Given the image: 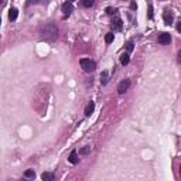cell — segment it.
<instances>
[{
    "label": "cell",
    "instance_id": "obj_1",
    "mask_svg": "<svg viewBox=\"0 0 181 181\" xmlns=\"http://www.w3.org/2000/svg\"><path fill=\"white\" fill-rule=\"evenodd\" d=\"M58 37V29L54 23H47L44 26H41L40 29V38L42 41H48V42H52L55 41Z\"/></svg>",
    "mask_w": 181,
    "mask_h": 181
},
{
    "label": "cell",
    "instance_id": "obj_2",
    "mask_svg": "<svg viewBox=\"0 0 181 181\" xmlns=\"http://www.w3.org/2000/svg\"><path fill=\"white\" fill-rule=\"evenodd\" d=\"M79 64H81V67H82V70L85 72H93L96 70V64L93 61H91L89 58H82L79 61Z\"/></svg>",
    "mask_w": 181,
    "mask_h": 181
},
{
    "label": "cell",
    "instance_id": "obj_3",
    "mask_svg": "<svg viewBox=\"0 0 181 181\" xmlns=\"http://www.w3.org/2000/svg\"><path fill=\"white\" fill-rule=\"evenodd\" d=\"M129 86H130V81H129V79H125V81H122V82L117 85V92L122 95V93H125V92L129 89Z\"/></svg>",
    "mask_w": 181,
    "mask_h": 181
},
{
    "label": "cell",
    "instance_id": "obj_4",
    "mask_svg": "<svg viewBox=\"0 0 181 181\" xmlns=\"http://www.w3.org/2000/svg\"><path fill=\"white\" fill-rule=\"evenodd\" d=\"M74 10V6L71 1H65L64 4H62V11H64V17H68L71 13H72Z\"/></svg>",
    "mask_w": 181,
    "mask_h": 181
},
{
    "label": "cell",
    "instance_id": "obj_5",
    "mask_svg": "<svg viewBox=\"0 0 181 181\" xmlns=\"http://www.w3.org/2000/svg\"><path fill=\"white\" fill-rule=\"evenodd\" d=\"M170 41H171L170 33H161V34L158 36V42H160V44H170Z\"/></svg>",
    "mask_w": 181,
    "mask_h": 181
},
{
    "label": "cell",
    "instance_id": "obj_6",
    "mask_svg": "<svg viewBox=\"0 0 181 181\" xmlns=\"http://www.w3.org/2000/svg\"><path fill=\"white\" fill-rule=\"evenodd\" d=\"M163 20L166 21V24H171L173 23V20H174V14L171 13V11H164L163 13Z\"/></svg>",
    "mask_w": 181,
    "mask_h": 181
},
{
    "label": "cell",
    "instance_id": "obj_7",
    "mask_svg": "<svg viewBox=\"0 0 181 181\" xmlns=\"http://www.w3.org/2000/svg\"><path fill=\"white\" fill-rule=\"evenodd\" d=\"M122 26H123V23H122L120 19H115V20H112V30H113V31H119V30H122Z\"/></svg>",
    "mask_w": 181,
    "mask_h": 181
},
{
    "label": "cell",
    "instance_id": "obj_8",
    "mask_svg": "<svg viewBox=\"0 0 181 181\" xmlns=\"http://www.w3.org/2000/svg\"><path fill=\"white\" fill-rule=\"evenodd\" d=\"M17 16H19V10H17L16 7H11V9L9 10V19H10L11 21H14V20L17 19Z\"/></svg>",
    "mask_w": 181,
    "mask_h": 181
},
{
    "label": "cell",
    "instance_id": "obj_9",
    "mask_svg": "<svg viewBox=\"0 0 181 181\" xmlns=\"http://www.w3.org/2000/svg\"><path fill=\"white\" fill-rule=\"evenodd\" d=\"M93 110H95V103L93 102H89L86 105V108H85V116H91L93 113Z\"/></svg>",
    "mask_w": 181,
    "mask_h": 181
},
{
    "label": "cell",
    "instance_id": "obj_10",
    "mask_svg": "<svg viewBox=\"0 0 181 181\" xmlns=\"http://www.w3.org/2000/svg\"><path fill=\"white\" fill-rule=\"evenodd\" d=\"M108 81H109V74H108V71H103V72L101 74V84L102 85H106Z\"/></svg>",
    "mask_w": 181,
    "mask_h": 181
},
{
    "label": "cell",
    "instance_id": "obj_11",
    "mask_svg": "<svg viewBox=\"0 0 181 181\" xmlns=\"http://www.w3.org/2000/svg\"><path fill=\"white\" fill-rule=\"evenodd\" d=\"M129 61H130L129 54H122V55H120V64H122V65H127Z\"/></svg>",
    "mask_w": 181,
    "mask_h": 181
},
{
    "label": "cell",
    "instance_id": "obj_12",
    "mask_svg": "<svg viewBox=\"0 0 181 181\" xmlns=\"http://www.w3.org/2000/svg\"><path fill=\"white\" fill-rule=\"evenodd\" d=\"M41 178L44 181H54V174L52 173H42Z\"/></svg>",
    "mask_w": 181,
    "mask_h": 181
},
{
    "label": "cell",
    "instance_id": "obj_13",
    "mask_svg": "<svg viewBox=\"0 0 181 181\" xmlns=\"http://www.w3.org/2000/svg\"><path fill=\"white\" fill-rule=\"evenodd\" d=\"M68 161L72 163V164H76V163H78V157H76V151H75V150L71 151V154H70V157H68Z\"/></svg>",
    "mask_w": 181,
    "mask_h": 181
},
{
    "label": "cell",
    "instance_id": "obj_14",
    "mask_svg": "<svg viewBox=\"0 0 181 181\" xmlns=\"http://www.w3.org/2000/svg\"><path fill=\"white\" fill-rule=\"evenodd\" d=\"M24 177H27V178H36V173H34V170H27V171L24 173Z\"/></svg>",
    "mask_w": 181,
    "mask_h": 181
},
{
    "label": "cell",
    "instance_id": "obj_15",
    "mask_svg": "<svg viewBox=\"0 0 181 181\" xmlns=\"http://www.w3.org/2000/svg\"><path fill=\"white\" fill-rule=\"evenodd\" d=\"M81 3L84 7H91V6H93L95 0H81Z\"/></svg>",
    "mask_w": 181,
    "mask_h": 181
},
{
    "label": "cell",
    "instance_id": "obj_16",
    "mask_svg": "<svg viewBox=\"0 0 181 181\" xmlns=\"http://www.w3.org/2000/svg\"><path fill=\"white\" fill-rule=\"evenodd\" d=\"M113 38H115V36H113V33H108V34L105 36V41H106L108 44H110V42L113 41Z\"/></svg>",
    "mask_w": 181,
    "mask_h": 181
},
{
    "label": "cell",
    "instance_id": "obj_17",
    "mask_svg": "<svg viewBox=\"0 0 181 181\" xmlns=\"http://www.w3.org/2000/svg\"><path fill=\"white\" fill-rule=\"evenodd\" d=\"M91 151V147L89 146H85V147H82L81 150H79V154H88Z\"/></svg>",
    "mask_w": 181,
    "mask_h": 181
},
{
    "label": "cell",
    "instance_id": "obj_18",
    "mask_svg": "<svg viewBox=\"0 0 181 181\" xmlns=\"http://www.w3.org/2000/svg\"><path fill=\"white\" fill-rule=\"evenodd\" d=\"M133 45H135V44H133V41H127V42H126V48H127V51H129V52H130V51H133Z\"/></svg>",
    "mask_w": 181,
    "mask_h": 181
},
{
    "label": "cell",
    "instance_id": "obj_19",
    "mask_svg": "<svg viewBox=\"0 0 181 181\" xmlns=\"http://www.w3.org/2000/svg\"><path fill=\"white\" fill-rule=\"evenodd\" d=\"M116 11H117V9H115V7H108V9H106V13L110 14V16H112V14H116Z\"/></svg>",
    "mask_w": 181,
    "mask_h": 181
},
{
    "label": "cell",
    "instance_id": "obj_20",
    "mask_svg": "<svg viewBox=\"0 0 181 181\" xmlns=\"http://www.w3.org/2000/svg\"><path fill=\"white\" fill-rule=\"evenodd\" d=\"M149 19H153V6L151 4L149 7Z\"/></svg>",
    "mask_w": 181,
    "mask_h": 181
},
{
    "label": "cell",
    "instance_id": "obj_21",
    "mask_svg": "<svg viewBox=\"0 0 181 181\" xmlns=\"http://www.w3.org/2000/svg\"><path fill=\"white\" fill-rule=\"evenodd\" d=\"M130 9H132V10H136V9H137V4H136V1H132V3H130Z\"/></svg>",
    "mask_w": 181,
    "mask_h": 181
},
{
    "label": "cell",
    "instance_id": "obj_22",
    "mask_svg": "<svg viewBox=\"0 0 181 181\" xmlns=\"http://www.w3.org/2000/svg\"><path fill=\"white\" fill-rule=\"evenodd\" d=\"M70 1H71V3H72V1H75V0H70Z\"/></svg>",
    "mask_w": 181,
    "mask_h": 181
},
{
    "label": "cell",
    "instance_id": "obj_23",
    "mask_svg": "<svg viewBox=\"0 0 181 181\" xmlns=\"http://www.w3.org/2000/svg\"><path fill=\"white\" fill-rule=\"evenodd\" d=\"M0 3H1V0H0Z\"/></svg>",
    "mask_w": 181,
    "mask_h": 181
},
{
    "label": "cell",
    "instance_id": "obj_24",
    "mask_svg": "<svg viewBox=\"0 0 181 181\" xmlns=\"http://www.w3.org/2000/svg\"><path fill=\"white\" fill-rule=\"evenodd\" d=\"M0 23H1V20H0Z\"/></svg>",
    "mask_w": 181,
    "mask_h": 181
}]
</instances>
